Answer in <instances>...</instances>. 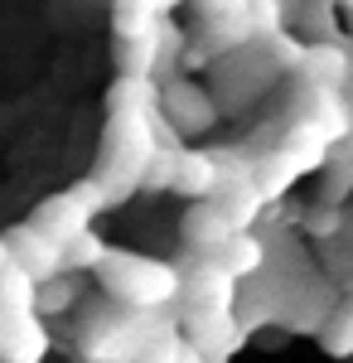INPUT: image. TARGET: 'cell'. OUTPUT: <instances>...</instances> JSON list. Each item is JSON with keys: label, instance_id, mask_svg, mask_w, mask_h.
<instances>
[{"label": "cell", "instance_id": "ba28073f", "mask_svg": "<svg viewBox=\"0 0 353 363\" xmlns=\"http://www.w3.org/2000/svg\"><path fill=\"white\" fill-rule=\"evenodd\" d=\"M232 233H242V223L232 218V208H228L218 194L194 199V208L184 213V242H189L198 257H208L213 247H223Z\"/></svg>", "mask_w": 353, "mask_h": 363}, {"label": "cell", "instance_id": "277c9868", "mask_svg": "<svg viewBox=\"0 0 353 363\" xmlns=\"http://www.w3.org/2000/svg\"><path fill=\"white\" fill-rule=\"evenodd\" d=\"M49 325L34 296V277L15 262L0 272V359L5 363H39L49 354Z\"/></svg>", "mask_w": 353, "mask_h": 363}, {"label": "cell", "instance_id": "2e32d148", "mask_svg": "<svg viewBox=\"0 0 353 363\" xmlns=\"http://www.w3.org/2000/svg\"><path fill=\"white\" fill-rule=\"evenodd\" d=\"M349 140H353V131H349Z\"/></svg>", "mask_w": 353, "mask_h": 363}, {"label": "cell", "instance_id": "9a60e30c", "mask_svg": "<svg viewBox=\"0 0 353 363\" xmlns=\"http://www.w3.org/2000/svg\"><path fill=\"white\" fill-rule=\"evenodd\" d=\"M121 5H145V10H160V15H169L179 0H121Z\"/></svg>", "mask_w": 353, "mask_h": 363}, {"label": "cell", "instance_id": "8992f818", "mask_svg": "<svg viewBox=\"0 0 353 363\" xmlns=\"http://www.w3.org/2000/svg\"><path fill=\"white\" fill-rule=\"evenodd\" d=\"M160 112L164 121L179 131V136H203V131H213L218 116H223V107H218V97L208 92V87L189 83V78H164L160 87Z\"/></svg>", "mask_w": 353, "mask_h": 363}, {"label": "cell", "instance_id": "4fadbf2b", "mask_svg": "<svg viewBox=\"0 0 353 363\" xmlns=\"http://www.w3.org/2000/svg\"><path fill=\"white\" fill-rule=\"evenodd\" d=\"M107 257V242L92 233V228H82L73 238H63V272H97V262Z\"/></svg>", "mask_w": 353, "mask_h": 363}, {"label": "cell", "instance_id": "6da1fadb", "mask_svg": "<svg viewBox=\"0 0 353 363\" xmlns=\"http://www.w3.org/2000/svg\"><path fill=\"white\" fill-rule=\"evenodd\" d=\"M164 112L160 83L145 73H121L107 92V126H102V155L92 165V179L102 184L107 208L145 189V174L164 145Z\"/></svg>", "mask_w": 353, "mask_h": 363}, {"label": "cell", "instance_id": "7c38bea8", "mask_svg": "<svg viewBox=\"0 0 353 363\" xmlns=\"http://www.w3.org/2000/svg\"><path fill=\"white\" fill-rule=\"evenodd\" d=\"M320 344H325V354H334V359L353 354V291L334 301L329 320L320 325Z\"/></svg>", "mask_w": 353, "mask_h": 363}, {"label": "cell", "instance_id": "52a82bcc", "mask_svg": "<svg viewBox=\"0 0 353 363\" xmlns=\"http://www.w3.org/2000/svg\"><path fill=\"white\" fill-rule=\"evenodd\" d=\"M5 247H10V262L29 272L34 281H49L54 272H63V242H58L54 233H44V228L34 223H15L5 233Z\"/></svg>", "mask_w": 353, "mask_h": 363}, {"label": "cell", "instance_id": "5bb4252c", "mask_svg": "<svg viewBox=\"0 0 353 363\" xmlns=\"http://www.w3.org/2000/svg\"><path fill=\"white\" fill-rule=\"evenodd\" d=\"M34 296H39L44 315H63L78 301V272H54L49 281H34Z\"/></svg>", "mask_w": 353, "mask_h": 363}, {"label": "cell", "instance_id": "3957f363", "mask_svg": "<svg viewBox=\"0 0 353 363\" xmlns=\"http://www.w3.org/2000/svg\"><path fill=\"white\" fill-rule=\"evenodd\" d=\"M97 281L116 306L126 310H164L179 301V286L184 277L160 262V257H145V252H126V247H107V257L97 262Z\"/></svg>", "mask_w": 353, "mask_h": 363}, {"label": "cell", "instance_id": "8fae6325", "mask_svg": "<svg viewBox=\"0 0 353 363\" xmlns=\"http://www.w3.org/2000/svg\"><path fill=\"white\" fill-rule=\"evenodd\" d=\"M208 262H218L223 272H232L237 281H247V277H257V272L271 267V252H267V242H262L252 228H242V233H232L223 247L208 252Z\"/></svg>", "mask_w": 353, "mask_h": 363}, {"label": "cell", "instance_id": "7a4b0ae2", "mask_svg": "<svg viewBox=\"0 0 353 363\" xmlns=\"http://www.w3.org/2000/svg\"><path fill=\"white\" fill-rule=\"evenodd\" d=\"M237 277L223 272L218 262L198 257L179 286V330L189 339L194 359H228L247 339V325L237 315Z\"/></svg>", "mask_w": 353, "mask_h": 363}, {"label": "cell", "instance_id": "9c48e42d", "mask_svg": "<svg viewBox=\"0 0 353 363\" xmlns=\"http://www.w3.org/2000/svg\"><path fill=\"white\" fill-rule=\"evenodd\" d=\"M296 73L305 78V83H315V87L349 92V83H353V58H349V49H344L339 39H325V44H305V49H300Z\"/></svg>", "mask_w": 353, "mask_h": 363}, {"label": "cell", "instance_id": "30bf717a", "mask_svg": "<svg viewBox=\"0 0 353 363\" xmlns=\"http://www.w3.org/2000/svg\"><path fill=\"white\" fill-rule=\"evenodd\" d=\"M218 179H223V160L213 150H179L169 189L184 199H208V194H218Z\"/></svg>", "mask_w": 353, "mask_h": 363}, {"label": "cell", "instance_id": "5b68a950", "mask_svg": "<svg viewBox=\"0 0 353 363\" xmlns=\"http://www.w3.org/2000/svg\"><path fill=\"white\" fill-rule=\"evenodd\" d=\"M102 208H107V194H102V184L87 174V179H78L73 189H58V194L44 199V203L34 208V223L63 242V238H73V233H82V228H92V218H97Z\"/></svg>", "mask_w": 353, "mask_h": 363}]
</instances>
